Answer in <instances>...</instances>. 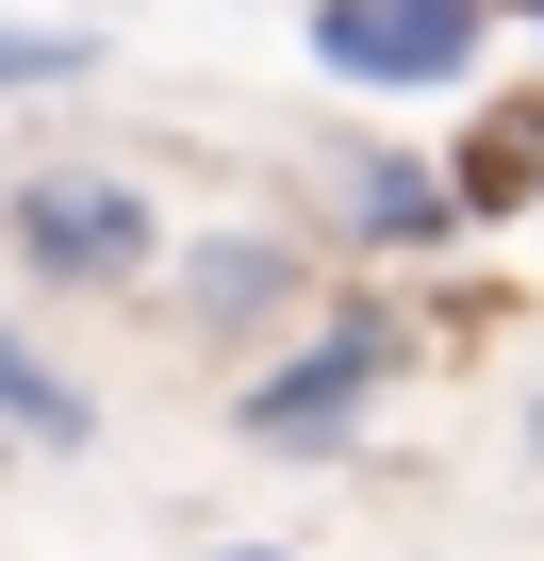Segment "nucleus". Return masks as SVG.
<instances>
[{
	"label": "nucleus",
	"mask_w": 544,
	"mask_h": 561,
	"mask_svg": "<svg viewBox=\"0 0 544 561\" xmlns=\"http://www.w3.org/2000/svg\"><path fill=\"white\" fill-rule=\"evenodd\" d=\"M380 380H396V331H380V314H347V331H314L281 380H247V430H264V446H331Z\"/></svg>",
	"instance_id": "3"
},
{
	"label": "nucleus",
	"mask_w": 544,
	"mask_h": 561,
	"mask_svg": "<svg viewBox=\"0 0 544 561\" xmlns=\"http://www.w3.org/2000/svg\"><path fill=\"white\" fill-rule=\"evenodd\" d=\"M528 18H544V0H528Z\"/></svg>",
	"instance_id": "9"
},
{
	"label": "nucleus",
	"mask_w": 544,
	"mask_h": 561,
	"mask_svg": "<svg viewBox=\"0 0 544 561\" xmlns=\"http://www.w3.org/2000/svg\"><path fill=\"white\" fill-rule=\"evenodd\" d=\"M281 280H298V264H281V248H215V264H198V280H182V298H198V314H215V331H231V314H264V298H281Z\"/></svg>",
	"instance_id": "6"
},
{
	"label": "nucleus",
	"mask_w": 544,
	"mask_h": 561,
	"mask_svg": "<svg viewBox=\"0 0 544 561\" xmlns=\"http://www.w3.org/2000/svg\"><path fill=\"white\" fill-rule=\"evenodd\" d=\"M0 446H83V397H67L18 331H0Z\"/></svg>",
	"instance_id": "5"
},
{
	"label": "nucleus",
	"mask_w": 544,
	"mask_h": 561,
	"mask_svg": "<svg viewBox=\"0 0 544 561\" xmlns=\"http://www.w3.org/2000/svg\"><path fill=\"white\" fill-rule=\"evenodd\" d=\"M83 67V34H0V100H18V83H67Z\"/></svg>",
	"instance_id": "7"
},
{
	"label": "nucleus",
	"mask_w": 544,
	"mask_h": 561,
	"mask_svg": "<svg viewBox=\"0 0 544 561\" xmlns=\"http://www.w3.org/2000/svg\"><path fill=\"white\" fill-rule=\"evenodd\" d=\"M314 50H331L347 83L429 100V83H462V67H478V0H331V18H314Z\"/></svg>",
	"instance_id": "1"
},
{
	"label": "nucleus",
	"mask_w": 544,
	"mask_h": 561,
	"mask_svg": "<svg viewBox=\"0 0 544 561\" xmlns=\"http://www.w3.org/2000/svg\"><path fill=\"white\" fill-rule=\"evenodd\" d=\"M231 561H264V545H231Z\"/></svg>",
	"instance_id": "8"
},
{
	"label": "nucleus",
	"mask_w": 544,
	"mask_h": 561,
	"mask_svg": "<svg viewBox=\"0 0 544 561\" xmlns=\"http://www.w3.org/2000/svg\"><path fill=\"white\" fill-rule=\"evenodd\" d=\"M18 248H34V280H132L149 264V198L100 182V165H50V182H18Z\"/></svg>",
	"instance_id": "2"
},
{
	"label": "nucleus",
	"mask_w": 544,
	"mask_h": 561,
	"mask_svg": "<svg viewBox=\"0 0 544 561\" xmlns=\"http://www.w3.org/2000/svg\"><path fill=\"white\" fill-rule=\"evenodd\" d=\"M347 198H363V231H380V248H429V231L462 215V182H429V165H396V149H363V182H347Z\"/></svg>",
	"instance_id": "4"
}]
</instances>
